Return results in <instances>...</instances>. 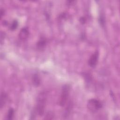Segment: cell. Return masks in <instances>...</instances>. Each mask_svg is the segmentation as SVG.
<instances>
[{"instance_id":"cell-2","label":"cell","mask_w":120,"mask_h":120,"mask_svg":"<svg viewBox=\"0 0 120 120\" xmlns=\"http://www.w3.org/2000/svg\"><path fill=\"white\" fill-rule=\"evenodd\" d=\"M70 91V86L69 84H65L62 88L61 95L59 99V105L63 107L67 103Z\"/></svg>"},{"instance_id":"cell-10","label":"cell","mask_w":120,"mask_h":120,"mask_svg":"<svg viewBox=\"0 0 120 120\" xmlns=\"http://www.w3.org/2000/svg\"><path fill=\"white\" fill-rule=\"evenodd\" d=\"M18 26V22L17 20H15L13 21L12 22L10 26V29L11 30H15Z\"/></svg>"},{"instance_id":"cell-14","label":"cell","mask_w":120,"mask_h":120,"mask_svg":"<svg viewBox=\"0 0 120 120\" xmlns=\"http://www.w3.org/2000/svg\"><path fill=\"white\" fill-rule=\"evenodd\" d=\"M5 36H6V34L5 32L1 31L0 33V44L1 45L3 44V42L4 41Z\"/></svg>"},{"instance_id":"cell-16","label":"cell","mask_w":120,"mask_h":120,"mask_svg":"<svg viewBox=\"0 0 120 120\" xmlns=\"http://www.w3.org/2000/svg\"><path fill=\"white\" fill-rule=\"evenodd\" d=\"M5 14V10L3 8H1L0 10V18L1 19L2 16L4 15Z\"/></svg>"},{"instance_id":"cell-13","label":"cell","mask_w":120,"mask_h":120,"mask_svg":"<svg viewBox=\"0 0 120 120\" xmlns=\"http://www.w3.org/2000/svg\"><path fill=\"white\" fill-rule=\"evenodd\" d=\"M71 104H70L69 105H68V106L66 108V112H65V113L64 114V115L66 116L65 117H67L68 115V114H69V113L71 111Z\"/></svg>"},{"instance_id":"cell-4","label":"cell","mask_w":120,"mask_h":120,"mask_svg":"<svg viewBox=\"0 0 120 120\" xmlns=\"http://www.w3.org/2000/svg\"><path fill=\"white\" fill-rule=\"evenodd\" d=\"M98 56L99 53L97 51L91 55L88 60V65L92 68L95 67L97 65L98 59Z\"/></svg>"},{"instance_id":"cell-6","label":"cell","mask_w":120,"mask_h":120,"mask_svg":"<svg viewBox=\"0 0 120 120\" xmlns=\"http://www.w3.org/2000/svg\"><path fill=\"white\" fill-rule=\"evenodd\" d=\"M47 41L45 38L44 37H41L37 42L36 44V47L38 50L39 51H42L46 47Z\"/></svg>"},{"instance_id":"cell-9","label":"cell","mask_w":120,"mask_h":120,"mask_svg":"<svg viewBox=\"0 0 120 120\" xmlns=\"http://www.w3.org/2000/svg\"><path fill=\"white\" fill-rule=\"evenodd\" d=\"M14 115V110L13 108H10L7 113L6 116V119L8 120H11L13 119Z\"/></svg>"},{"instance_id":"cell-15","label":"cell","mask_w":120,"mask_h":120,"mask_svg":"<svg viewBox=\"0 0 120 120\" xmlns=\"http://www.w3.org/2000/svg\"><path fill=\"white\" fill-rule=\"evenodd\" d=\"M79 21L80 22V23L82 24H84L86 23V19L84 17H81L79 19Z\"/></svg>"},{"instance_id":"cell-5","label":"cell","mask_w":120,"mask_h":120,"mask_svg":"<svg viewBox=\"0 0 120 120\" xmlns=\"http://www.w3.org/2000/svg\"><path fill=\"white\" fill-rule=\"evenodd\" d=\"M30 32L27 27L22 28L20 31L18 35L19 38L22 41L26 40L29 37Z\"/></svg>"},{"instance_id":"cell-17","label":"cell","mask_w":120,"mask_h":120,"mask_svg":"<svg viewBox=\"0 0 120 120\" xmlns=\"http://www.w3.org/2000/svg\"><path fill=\"white\" fill-rule=\"evenodd\" d=\"M74 2H75V1H74V0H70V1H67V3H68V5H72V3H74Z\"/></svg>"},{"instance_id":"cell-18","label":"cell","mask_w":120,"mask_h":120,"mask_svg":"<svg viewBox=\"0 0 120 120\" xmlns=\"http://www.w3.org/2000/svg\"><path fill=\"white\" fill-rule=\"evenodd\" d=\"M3 24L4 25H7L8 24V22H7V21H3Z\"/></svg>"},{"instance_id":"cell-3","label":"cell","mask_w":120,"mask_h":120,"mask_svg":"<svg viewBox=\"0 0 120 120\" xmlns=\"http://www.w3.org/2000/svg\"><path fill=\"white\" fill-rule=\"evenodd\" d=\"M103 106L101 102L98 99L92 98L90 99L87 104L88 109L92 112H95L99 109H101Z\"/></svg>"},{"instance_id":"cell-1","label":"cell","mask_w":120,"mask_h":120,"mask_svg":"<svg viewBox=\"0 0 120 120\" xmlns=\"http://www.w3.org/2000/svg\"><path fill=\"white\" fill-rule=\"evenodd\" d=\"M46 94L45 92H41L38 96L36 107V111L38 115L42 116L45 112L46 102Z\"/></svg>"},{"instance_id":"cell-12","label":"cell","mask_w":120,"mask_h":120,"mask_svg":"<svg viewBox=\"0 0 120 120\" xmlns=\"http://www.w3.org/2000/svg\"><path fill=\"white\" fill-rule=\"evenodd\" d=\"M98 21L101 26H102V27H104L105 25V18L103 15H100L98 19Z\"/></svg>"},{"instance_id":"cell-11","label":"cell","mask_w":120,"mask_h":120,"mask_svg":"<svg viewBox=\"0 0 120 120\" xmlns=\"http://www.w3.org/2000/svg\"><path fill=\"white\" fill-rule=\"evenodd\" d=\"M54 114L52 112H48L45 116V119L46 120H52L54 119Z\"/></svg>"},{"instance_id":"cell-7","label":"cell","mask_w":120,"mask_h":120,"mask_svg":"<svg viewBox=\"0 0 120 120\" xmlns=\"http://www.w3.org/2000/svg\"><path fill=\"white\" fill-rule=\"evenodd\" d=\"M32 82L35 87H38L40 84V78L37 73L34 74L32 77Z\"/></svg>"},{"instance_id":"cell-8","label":"cell","mask_w":120,"mask_h":120,"mask_svg":"<svg viewBox=\"0 0 120 120\" xmlns=\"http://www.w3.org/2000/svg\"><path fill=\"white\" fill-rule=\"evenodd\" d=\"M7 95L4 92H2L0 95V108L1 109L3 106L5 105L7 99Z\"/></svg>"}]
</instances>
